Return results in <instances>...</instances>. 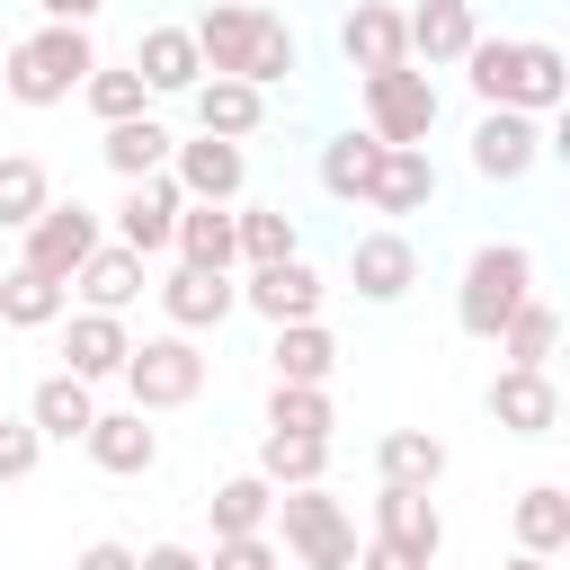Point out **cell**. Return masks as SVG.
I'll return each mask as SVG.
<instances>
[{
  "instance_id": "3957f363",
  "label": "cell",
  "mask_w": 570,
  "mask_h": 570,
  "mask_svg": "<svg viewBox=\"0 0 570 570\" xmlns=\"http://www.w3.org/2000/svg\"><path fill=\"white\" fill-rule=\"evenodd\" d=\"M525 294H534V249H525V240H481V249L463 258L454 321H463L472 338H499V321H508Z\"/></svg>"
},
{
  "instance_id": "8fae6325",
  "label": "cell",
  "mask_w": 570,
  "mask_h": 570,
  "mask_svg": "<svg viewBox=\"0 0 570 570\" xmlns=\"http://www.w3.org/2000/svg\"><path fill=\"white\" fill-rule=\"evenodd\" d=\"M169 178H178V196H187V205H232V196H240V178H249V160H240V142L196 134V142H169Z\"/></svg>"
},
{
  "instance_id": "d590c367",
  "label": "cell",
  "mask_w": 570,
  "mask_h": 570,
  "mask_svg": "<svg viewBox=\"0 0 570 570\" xmlns=\"http://www.w3.org/2000/svg\"><path fill=\"white\" fill-rule=\"evenodd\" d=\"M45 205H53L45 160H36V151H0V232H27Z\"/></svg>"
},
{
  "instance_id": "1f68e13d",
  "label": "cell",
  "mask_w": 570,
  "mask_h": 570,
  "mask_svg": "<svg viewBox=\"0 0 570 570\" xmlns=\"http://www.w3.org/2000/svg\"><path fill=\"white\" fill-rule=\"evenodd\" d=\"M517 552H570V490L561 481H534L525 499H517Z\"/></svg>"
},
{
  "instance_id": "ab89813d",
  "label": "cell",
  "mask_w": 570,
  "mask_h": 570,
  "mask_svg": "<svg viewBox=\"0 0 570 570\" xmlns=\"http://www.w3.org/2000/svg\"><path fill=\"white\" fill-rule=\"evenodd\" d=\"M232 232H240V267H267V258H294L303 249V232H294L285 205H249V214H232Z\"/></svg>"
},
{
  "instance_id": "7bdbcfd3",
  "label": "cell",
  "mask_w": 570,
  "mask_h": 570,
  "mask_svg": "<svg viewBox=\"0 0 570 570\" xmlns=\"http://www.w3.org/2000/svg\"><path fill=\"white\" fill-rule=\"evenodd\" d=\"M356 570H428V561H419L410 543H383V534H365V543H356Z\"/></svg>"
},
{
  "instance_id": "7a4b0ae2",
  "label": "cell",
  "mask_w": 570,
  "mask_h": 570,
  "mask_svg": "<svg viewBox=\"0 0 570 570\" xmlns=\"http://www.w3.org/2000/svg\"><path fill=\"white\" fill-rule=\"evenodd\" d=\"M89 62H98L89 27H53V18H45L36 36H18V45L0 53V89H9L18 107H62V98H80Z\"/></svg>"
},
{
  "instance_id": "7dc6e473",
  "label": "cell",
  "mask_w": 570,
  "mask_h": 570,
  "mask_svg": "<svg viewBox=\"0 0 570 570\" xmlns=\"http://www.w3.org/2000/svg\"><path fill=\"white\" fill-rule=\"evenodd\" d=\"M508 570H552V561H543V552H517V561H508Z\"/></svg>"
},
{
  "instance_id": "4dcf8cb0",
  "label": "cell",
  "mask_w": 570,
  "mask_h": 570,
  "mask_svg": "<svg viewBox=\"0 0 570 570\" xmlns=\"http://www.w3.org/2000/svg\"><path fill=\"white\" fill-rule=\"evenodd\" d=\"M508 365H552V347H561V312L543 303V294H525L508 321H499V338H490Z\"/></svg>"
},
{
  "instance_id": "f1b7e54d",
  "label": "cell",
  "mask_w": 570,
  "mask_h": 570,
  "mask_svg": "<svg viewBox=\"0 0 570 570\" xmlns=\"http://www.w3.org/2000/svg\"><path fill=\"white\" fill-rule=\"evenodd\" d=\"M374 472L401 481V490H436V481H445V436H428V428H392V436L374 445Z\"/></svg>"
},
{
  "instance_id": "5bb4252c",
  "label": "cell",
  "mask_w": 570,
  "mask_h": 570,
  "mask_svg": "<svg viewBox=\"0 0 570 570\" xmlns=\"http://www.w3.org/2000/svg\"><path fill=\"white\" fill-rule=\"evenodd\" d=\"M98 249V214L89 205H45L36 223H27V267H45L62 294H71V267Z\"/></svg>"
},
{
  "instance_id": "83f0119b",
  "label": "cell",
  "mask_w": 570,
  "mask_h": 570,
  "mask_svg": "<svg viewBox=\"0 0 570 570\" xmlns=\"http://www.w3.org/2000/svg\"><path fill=\"white\" fill-rule=\"evenodd\" d=\"M169 249H178L187 267H240V232H232V214H223V205H178Z\"/></svg>"
},
{
  "instance_id": "e575fe53",
  "label": "cell",
  "mask_w": 570,
  "mask_h": 570,
  "mask_svg": "<svg viewBox=\"0 0 570 570\" xmlns=\"http://www.w3.org/2000/svg\"><path fill=\"white\" fill-rule=\"evenodd\" d=\"M267 508H276V481H258V472H232V481H214V499H205L214 534H267Z\"/></svg>"
},
{
  "instance_id": "b9f144b4",
  "label": "cell",
  "mask_w": 570,
  "mask_h": 570,
  "mask_svg": "<svg viewBox=\"0 0 570 570\" xmlns=\"http://www.w3.org/2000/svg\"><path fill=\"white\" fill-rule=\"evenodd\" d=\"M36 463H45V436L27 419H0V481H27Z\"/></svg>"
},
{
  "instance_id": "2e32d148",
  "label": "cell",
  "mask_w": 570,
  "mask_h": 570,
  "mask_svg": "<svg viewBox=\"0 0 570 570\" xmlns=\"http://www.w3.org/2000/svg\"><path fill=\"white\" fill-rule=\"evenodd\" d=\"M365 205H374V214H419V205H436V160H428V142H383V160H374V178H365Z\"/></svg>"
},
{
  "instance_id": "484cf974",
  "label": "cell",
  "mask_w": 570,
  "mask_h": 570,
  "mask_svg": "<svg viewBox=\"0 0 570 570\" xmlns=\"http://www.w3.org/2000/svg\"><path fill=\"white\" fill-rule=\"evenodd\" d=\"M561 98H570V62H561V45L525 36V45H517V80H508V107H525V116H552Z\"/></svg>"
},
{
  "instance_id": "8d00e7d4",
  "label": "cell",
  "mask_w": 570,
  "mask_h": 570,
  "mask_svg": "<svg viewBox=\"0 0 570 570\" xmlns=\"http://www.w3.org/2000/svg\"><path fill=\"white\" fill-rule=\"evenodd\" d=\"M80 98H89V116L98 125H125V116H151V89H142V71L125 62H89V80H80Z\"/></svg>"
},
{
  "instance_id": "f6af8a7d",
  "label": "cell",
  "mask_w": 570,
  "mask_h": 570,
  "mask_svg": "<svg viewBox=\"0 0 570 570\" xmlns=\"http://www.w3.org/2000/svg\"><path fill=\"white\" fill-rule=\"evenodd\" d=\"M36 9H45V18H53V27H89V18H98V9H107V0H36Z\"/></svg>"
},
{
  "instance_id": "ee69618b",
  "label": "cell",
  "mask_w": 570,
  "mask_h": 570,
  "mask_svg": "<svg viewBox=\"0 0 570 570\" xmlns=\"http://www.w3.org/2000/svg\"><path fill=\"white\" fill-rule=\"evenodd\" d=\"M134 570H205V552H187V543H151V552H134Z\"/></svg>"
},
{
  "instance_id": "8992f818",
  "label": "cell",
  "mask_w": 570,
  "mask_h": 570,
  "mask_svg": "<svg viewBox=\"0 0 570 570\" xmlns=\"http://www.w3.org/2000/svg\"><path fill=\"white\" fill-rule=\"evenodd\" d=\"M365 134H374V142H428V134H436V80H428L419 62L365 71Z\"/></svg>"
},
{
  "instance_id": "c3c4849f",
  "label": "cell",
  "mask_w": 570,
  "mask_h": 570,
  "mask_svg": "<svg viewBox=\"0 0 570 570\" xmlns=\"http://www.w3.org/2000/svg\"><path fill=\"white\" fill-rule=\"evenodd\" d=\"M0 53H9V45H0Z\"/></svg>"
},
{
  "instance_id": "836d02e7",
  "label": "cell",
  "mask_w": 570,
  "mask_h": 570,
  "mask_svg": "<svg viewBox=\"0 0 570 570\" xmlns=\"http://www.w3.org/2000/svg\"><path fill=\"white\" fill-rule=\"evenodd\" d=\"M258 481L276 490H303V481H330V436H258Z\"/></svg>"
},
{
  "instance_id": "d4e9b609",
  "label": "cell",
  "mask_w": 570,
  "mask_h": 570,
  "mask_svg": "<svg viewBox=\"0 0 570 570\" xmlns=\"http://www.w3.org/2000/svg\"><path fill=\"white\" fill-rule=\"evenodd\" d=\"M267 365H276V383H330V374H338V338H330L321 321H276Z\"/></svg>"
},
{
  "instance_id": "e0dca14e",
  "label": "cell",
  "mask_w": 570,
  "mask_h": 570,
  "mask_svg": "<svg viewBox=\"0 0 570 570\" xmlns=\"http://www.w3.org/2000/svg\"><path fill=\"white\" fill-rule=\"evenodd\" d=\"M80 445H89V463L116 472V481H142V472L160 463V428H142V410H98Z\"/></svg>"
},
{
  "instance_id": "9c48e42d",
  "label": "cell",
  "mask_w": 570,
  "mask_h": 570,
  "mask_svg": "<svg viewBox=\"0 0 570 570\" xmlns=\"http://www.w3.org/2000/svg\"><path fill=\"white\" fill-rule=\"evenodd\" d=\"M240 303L276 330V321H321V303H330V285H321V267L294 249V258H267V267H249V285H240Z\"/></svg>"
},
{
  "instance_id": "f35d334b",
  "label": "cell",
  "mask_w": 570,
  "mask_h": 570,
  "mask_svg": "<svg viewBox=\"0 0 570 570\" xmlns=\"http://www.w3.org/2000/svg\"><path fill=\"white\" fill-rule=\"evenodd\" d=\"M517 45H525V36H472V45H463V80H472V98H481V107H508Z\"/></svg>"
},
{
  "instance_id": "cb8c5ba5",
  "label": "cell",
  "mask_w": 570,
  "mask_h": 570,
  "mask_svg": "<svg viewBox=\"0 0 570 570\" xmlns=\"http://www.w3.org/2000/svg\"><path fill=\"white\" fill-rule=\"evenodd\" d=\"M401 27H410V53L436 71V62H463V45L481 36V18H472V0H419V9H401Z\"/></svg>"
},
{
  "instance_id": "6da1fadb",
  "label": "cell",
  "mask_w": 570,
  "mask_h": 570,
  "mask_svg": "<svg viewBox=\"0 0 570 570\" xmlns=\"http://www.w3.org/2000/svg\"><path fill=\"white\" fill-rule=\"evenodd\" d=\"M187 36H196L205 71H232V80H249V89H276V80L294 71V27H285L276 9H258V0H205V18H196Z\"/></svg>"
},
{
  "instance_id": "7c38bea8",
  "label": "cell",
  "mask_w": 570,
  "mask_h": 570,
  "mask_svg": "<svg viewBox=\"0 0 570 570\" xmlns=\"http://www.w3.org/2000/svg\"><path fill=\"white\" fill-rule=\"evenodd\" d=\"M178 178L169 169H151V178H125V205H116V240L134 249V258H160L169 249V232H178Z\"/></svg>"
},
{
  "instance_id": "4316f807",
  "label": "cell",
  "mask_w": 570,
  "mask_h": 570,
  "mask_svg": "<svg viewBox=\"0 0 570 570\" xmlns=\"http://www.w3.org/2000/svg\"><path fill=\"white\" fill-rule=\"evenodd\" d=\"M169 125L160 116H125V125H107V142H98V160L116 169V178H151V169H169Z\"/></svg>"
},
{
  "instance_id": "d6986e66",
  "label": "cell",
  "mask_w": 570,
  "mask_h": 570,
  "mask_svg": "<svg viewBox=\"0 0 570 570\" xmlns=\"http://www.w3.org/2000/svg\"><path fill=\"white\" fill-rule=\"evenodd\" d=\"M134 71H142V89H151V98H187V89L205 80V53H196V36H187V27H142Z\"/></svg>"
},
{
  "instance_id": "ac0fdd59",
  "label": "cell",
  "mask_w": 570,
  "mask_h": 570,
  "mask_svg": "<svg viewBox=\"0 0 570 570\" xmlns=\"http://www.w3.org/2000/svg\"><path fill=\"white\" fill-rule=\"evenodd\" d=\"M187 107H196V134H223V142H249V134L267 125V89H249V80H232V71L196 80Z\"/></svg>"
},
{
  "instance_id": "5b68a950",
  "label": "cell",
  "mask_w": 570,
  "mask_h": 570,
  "mask_svg": "<svg viewBox=\"0 0 570 570\" xmlns=\"http://www.w3.org/2000/svg\"><path fill=\"white\" fill-rule=\"evenodd\" d=\"M125 392H134V410L151 419V410H187L196 392H205V347L187 338V330H160V338H134L125 347V374H116Z\"/></svg>"
},
{
  "instance_id": "ffe728a7",
  "label": "cell",
  "mask_w": 570,
  "mask_h": 570,
  "mask_svg": "<svg viewBox=\"0 0 570 570\" xmlns=\"http://www.w3.org/2000/svg\"><path fill=\"white\" fill-rule=\"evenodd\" d=\"M142 285H151V276H142V258H134L125 240H98V249L71 267V294H80V312H125Z\"/></svg>"
},
{
  "instance_id": "30bf717a",
  "label": "cell",
  "mask_w": 570,
  "mask_h": 570,
  "mask_svg": "<svg viewBox=\"0 0 570 570\" xmlns=\"http://www.w3.org/2000/svg\"><path fill=\"white\" fill-rule=\"evenodd\" d=\"M481 410H490L508 436H552V428H561V392H552L543 365H499L490 392H481Z\"/></svg>"
},
{
  "instance_id": "52a82bcc",
  "label": "cell",
  "mask_w": 570,
  "mask_h": 570,
  "mask_svg": "<svg viewBox=\"0 0 570 570\" xmlns=\"http://www.w3.org/2000/svg\"><path fill=\"white\" fill-rule=\"evenodd\" d=\"M534 160H543V116H525V107H481V125H472V169H481L490 187H517Z\"/></svg>"
},
{
  "instance_id": "d6a6232c",
  "label": "cell",
  "mask_w": 570,
  "mask_h": 570,
  "mask_svg": "<svg viewBox=\"0 0 570 570\" xmlns=\"http://www.w3.org/2000/svg\"><path fill=\"white\" fill-rule=\"evenodd\" d=\"M374 160H383V142L347 125V134H330V142H321V187H330L338 205H365V178H374Z\"/></svg>"
},
{
  "instance_id": "277c9868",
  "label": "cell",
  "mask_w": 570,
  "mask_h": 570,
  "mask_svg": "<svg viewBox=\"0 0 570 570\" xmlns=\"http://www.w3.org/2000/svg\"><path fill=\"white\" fill-rule=\"evenodd\" d=\"M267 525L285 534L276 552H294V570H356V525H347V508H338L321 481H303V490H276Z\"/></svg>"
},
{
  "instance_id": "44dd1931",
  "label": "cell",
  "mask_w": 570,
  "mask_h": 570,
  "mask_svg": "<svg viewBox=\"0 0 570 570\" xmlns=\"http://www.w3.org/2000/svg\"><path fill=\"white\" fill-rule=\"evenodd\" d=\"M125 312H71V330H62V374H80V383H116L125 374Z\"/></svg>"
},
{
  "instance_id": "60d3db41",
  "label": "cell",
  "mask_w": 570,
  "mask_h": 570,
  "mask_svg": "<svg viewBox=\"0 0 570 570\" xmlns=\"http://www.w3.org/2000/svg\"><path fill=\"white\" fill-rule=\"evenodd\" d=\"M205 570H285V552H276V534H214Z\"/></svg>"
},
{
  "instance_id": "f546056e",
  "label": "cell",
  "mask_w": 570,
  "mask_h": 570,
  "mask_svg": "<svg viewBox=\"0 0 570 570\" xmlns=\"http://www.w3.org/2000/svg\"><path fill=\"white\" fill-rule=\"evenodd\" d=\"M62 303H71V294H62L45 267H27V258L0 276V330H53V321H62Z\"/></svg>"
},
{
  "instance_id": "7402d4cb",
  "label": "cell",
  "mask_w": 570,
  "mask_h": 570,
  "mask_svg": "<svg viewBox=\"0 0 570 570\" xmlns=\"http://www.w3.org/2000/svg\"><path fill=\"white\" fill-rule=\"evenodd\" d=\"M374 534H383V543H410L419 561L445 552V517H436V499H428V490H401V481L374 490Z\"/></svg>"
},
{
  "instance_id": "603a6c76",
  "label": "cell",
  "mask_w": 570,
  "mask_h": 570,
  "mask_svg": "<svg viewBox=\"0 0 570 570\" xmlns=\"http://www.w3.org/2000/svg\"><path fill=\"white\" fill-rule=\"evenodd\" d=\"M89 419H98V392H89L80 374H45V383H36V401H27V428H36L45 445H80V436H89Z\"/></svg>"
},
{
  "instance_id": "74e56055",
  "label": "cell",
  "mask_w": 570,
  "mask_h": 570,
  "mask_svg": "<svg viewBox=\"0 0 570 570\" xmlns=\"http://www.w3.org/2000/svg\"><path fill=\"white\" fill-rule=\"evenodd\" d=\"M267 428H276V436H330V428H338L330 383H276V392H267Z\"/></svg>"
},
{
  "instance_id": "bcb514c9",
  "label": "cell",
  "mask_w": 570,
  "mask_h": 570,
  "mask_svg": "<svg viewBox=\"0 0 570 570\" xmlns=\"http://www.w3.org/2000/svg\"><path fill=\"white\" fill-rule=\"evenodd\" d=\"M71 570H134V552H125V543H89Z\"/></svg>"
},
{
  "instance_id": "ba28073f",
  "label": "cell",
  "mask_w": 570,
  "mask_h": 570,
  "mask_svg": "<svg viewBox=\"0 0 570 570\" xmlns=\"http://www.w3.org/2000/svg\"><path fill=\"white\" fill-rule=\"evenodd\" d=\"M151 294H160L169 330H187V338H196V330H223V321L240 312V285H232V267H187V258H178V267H169Z\"/></svg>"
},
{
  "instance_id": "9a60e30c",
  "label": "cell",
  "mask_w": 570,
  "mask_h": 570,
  "mask_svg": "<svg viewBox=\"0 0 570 570\" xmlns=\"http://www.w3.org/2000/svg\"><path fill=\"white\" fill-rule=\"evenodd\" d=\"M338 53H347V71H356V80H365V71L410 62V27H401V9H392V0H356V9L338 18Z\"/></svg>"
},
{
  "instance_id": "4fadbf2b",
  "label": "cell",
  "mask_w": 570,
  "mask_h": 570,
  "mask_svg": "<svg viewBox=\"0 0 570 570\" xmlns=\"http://www.w3.org/2000/svg\"><path fill=\"white\" fill-rule=\"evenodd\" d=\"M347 285L365 294V303H401L410 285H419V249H410V232H356L347 240Z\"/></svg>"
}]
</instances>
